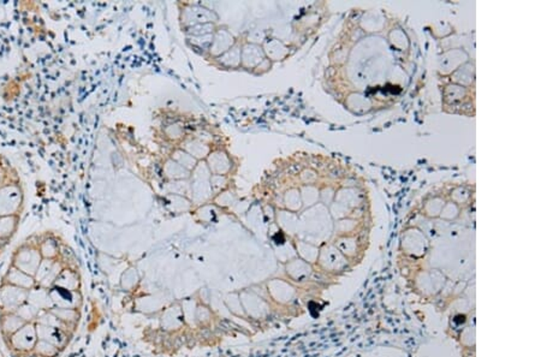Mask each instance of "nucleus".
<instances>
[{"instance_id": "obj_1", "label": "nucleus", "mask_w": 541, "mask_h": 357, "mask_svg": "<svg viewBox=\"0 0 541 357\" xmlns=\"http://www.w3.org/2000/svg\"><path fill=\"white\" fill-rule=\"evenodd\" d=\"M37 340L35 321H30L4 340V343L15 357H26L34 350Z\"/></svg>"}, {"instance_id": "obj_2", "label": "nucleus", "mask_w": 541, "mask_h": 357, "mask_svg": "<svg viewBox=\"0 0 541 357\" xmlns=\"http://www.w3.org/2000/svg\"><path fill=\"white\" fill-rule=\"evenodd\" d=\"M28 290L17 288L14 285H0V314L5 313H17L19 308L28 302L29 298Z\"/></svg>"}, {"instance_id": "obj_3", "label": "nucleus", "mask_w": 541, "mask_h": 357, "mask_svg": "<svg viewBox=\"0 0 541 357\" xmlns=\"http://www.w3.org/2000/svg\"><path fill=\"white\" fill-rule=\"evenodd\" d=\"M52 308H73L81 309L83 296L81 291H71L60 286H51L47 289Z\"/></svg>"}, {"instance_id": "obj_4", "label": "nucleus", "mask_w": 541, "mask_h": 357, "mask_svg": "<svg viewBox=\"0 0 541 357\" xmlns=\"http://www.w3.org/2000/svg\"><path fill=\"white\" fill-rule=\"evenodd\" d=\"M187 325L181 303H175L166 308L160 316V329L165 333H177Z\"/></svg>"}, {"instance_id": "obj_5", "label": "nucleus", "mask_w": 541, "mask_h": 357, "mask_svg": "<svg viewBox=\"0 0 541 357\" xmlns=\"http://www.w3.org/2000/svg\"><path fill=\"white\" fill-rule=\"evenodd\" d=\"M242 307L245 309L248 320H259L264 315L265 301L260 298L255 290L238 291Z\"/></svg>"}, {"instance_id": "obj_6", "label": "nucleus", "mask_w": 541, "mask_h": 357, "mask_svg": "<svg viewBox=\"0 0 541 357\" xmlns=\"http://www.w3.org/2000/svg\"><path fill=\"white\" fill-rule=\"evenodd\" d=\"M30 322V321L24 320L22 316H19L17 313H5L0 314V334L3 340L11 337L15 332L23 327V326Z\"/></svg>"}, {"instance_id": "obj_7", "label": "nucleus", "mask_w": 541, "mask_h": 357, "mask_svg": "<svg viewBox=\"0 0 541 357\" xmlns=\"http://www.w3.org/2000/svg\"><path fill=\"white\" fill-rule=\"evenodd\" d=\"M48 311L58 318L62 322L68 326L69 329L75 331L78 329V322L81 319V309H73V308H51Z\"/></svg>"}, {"instance_id": "obj_8", "label": "nucleus", "mask_w": 541, "mask_h": 357, "mask_svg": "<svg viewBox=\"0 0 541 357\" xmlns=\"http://www.w3.org/2000/svg\"><path fill=\"white\" fill-rule=\"evenodd\" d=\"M214 320V313L209 306L204 302H196L195 311H194V319L193 322L197 329H209Z\"/></svg>"}, {"instance_id": "obj_9", "label": "nucleus", "mask_w": 541, "mask_h": 357, "mask_svg": "<svg viewBox=\"0 0 541 357\" xmlns=\"http://www.w3.org/2000/svg\"><path fill=\"white\" fill-rule=\"evenodd\" d=\"M62 353L63 351L53 344L39 339L34 350L26 357H58Z\"/></svg>"}, {"instance_id": "obj_10", "label": "nucleus", "mask_w": 541, "mask_h": 357, "mask_svg": "<svg viewBox=\"0 0 541 357\" xmlns=\"http://www.w3.org/2000/svg\"><path fill=\"white\" fill-rule=\"evenodd\" d=\"M225 306L228 308L229 311L231 313L232 315L237 316V318H241L243 320H248L247 319L246 313L245 309L242 307L241 300H240V295L238 293H228L225 296L224 300Z\"/></svg>"}]
</instances>
